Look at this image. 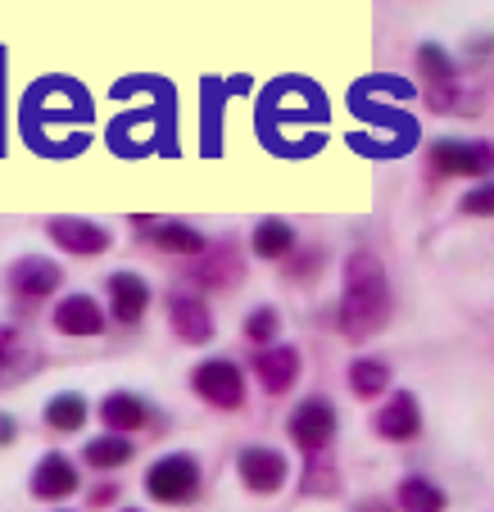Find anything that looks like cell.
Wrapping results in <instances>:
<instances>
[{
  "label": "cell",
  "mask_w": 494,
  "mask_h": 512,
  "mask_svg": "<svg viewBox=\"0 0 494 512\" xmlns=\"http://www.w3.org/2000/svg\"><path fill=\"white\" fill-rule=\"evenodd\" d=\"M336 322L349 345H363V340L381 336V327L390 322V281L377 254L354 250L345 259V286H340Z\"/></svg>",
  "instance_id": "1"
},
{
  "label": "cell",
  "mask_w": 494,
  "mask_h": 512,
  "mask_svg": "<svg viewBox=\"0 0 494 512\" xmlns=\"http://www.w3.org/2000/svg\"><path fill=\"white\" fill-rule=\"evenodd\" d=\"M191 390H195V399H204L218 413H241L245 408V372L227 354L200 358L191 368Z\"/></svg>",
  "instance_id": "2"
},
{
  "label": "cell",
  "mask_w": 494,
  "mask_h": 512,
  "mask_svg": "<svg viewBox=\"0 0 494 512\" xmlns=\"http://www.w3.org/2000/svg\"><path fill=\"white\" fill-rule=\"evenodd\" d=\"M200 485H204V472H200V458L195 454H164L141 476V490L155 503H168V508L191 503L195 494H200Z\"/></svg>",
  "instance_id": "3"
},
{
  "label": "cell",
  "mask_w": 494,
  "mask_h": 512,
  "mask_svg": "<svg viewBox=\"0 0 494 512\" xmlns=\"http://www.w3.org/2000/svg\"><path fill=\"white\" fill-rule=\"evenodd\" d=\"M427 164H431L436 177H472V182H490L494 177V141L440 136V141H431Z\"/></svg>",
  "instance_id": "4"
},
{
  "label": "cell",
  "mask_w": 494,
  "mask_h": 512,
  "mask_svg": "<svg viewBox=\"0 0 494 512\" xmlns=\"http://www.w3.org/2000/svg\"><path fill=\"white\" fill-rule=\"evenodd\" d=\"M286 435H291V445L300 449L304 458H322L331 445V435H336V404L327 395H309L291 408L286 417Z\"/></svg>",
  "instance_id": "5"
},
{
  "label": "cell",
  "mask_w": 494,
  "mask_h": 512,
  "mask_svg": "<svg viewBox=\"0 0 494 512\" xmlns=\"http://www.w3.org/2000/svg\"><path fill=\"white\" fill-rule=\"evenodd\" d=\"M236 481H241L250 494L272 499V494H281L286 481H291V458L281 454V449H268V445H245L241 454H236Z\"/></svg>",
  "instance_id": "6"
},
{
  "label": "cell",
  "mask_w": 494,
  "mask_h": 512,
  "mask_svg": "<svg viewBox=\"0 0 494 512\" xmlns=\"http://www.w3.org/2000/svg\"><path fill=\"white\" fill-rule=\"evenodd\" d=\"M46 236L59 245L64 254H78V259H100V254L114 250V232L96 218H68V213H55L46 218Z\"/></svg>",
  "instance_id": "7"
},
{
  "label": "cell",
  "mask_w": 494,
  "mask_h": 512,
  "mask_svg": "<svg viewBox=\"0 0 494 512\" xmlns=\"http://www.w3.org/2000/svg\"><path fill=\"white\" fill-rule=\"evenodd\" d=\"M241 272H245V263H241V250H236L232 236L209 241L200 259L186 263V281H195L200 290H227L241 281Z\"/></svg>",
  "instance_id": "8"
},
{
  "label": "cell",
  "mask_w": 494,
  "mask_h": 512,
  "mask_svg": "<svg viewBox=\"0 0 494 512\" xmlns=\"http://www.w3.org/2000/svg\"><path fill=\"white\" fill-rule=\"evenodd\" d=\"M5 286H10L14 300L37 304V300H50V295L64 286V268H59L55 259H41V254H23V259L10 263Z\"/></svg>",
  "instance_id": "9"
},
{
  "label": "cell",
  "mask_w": 494,
  "mask_h": 512,
  "mask_svg": "<svg viewBox=\"0 0 494 512\" xmlns=\"http://www.w3.org/2000/svg\"><path fill=\"white\" fill-rule=\"evenodd\" d=\"M168 322L182 345H209L214 340V313L200 290H173L168 295Z\"/></svg>",
  "instance_id": "10"
},
{
  "label": "cell",
  "mask_w": 494,
  "mask_h": 512,
  "mask_svg": "<svg viewBox=\"0 0 494 512\" xmlns=\"http://www.w3.org/2000/svg\"><path fill=\"white\" fill-rule=\"evenodd\" d=\"M136 227H141V241H150L155 250L173 254V259H200L204 254V236L195 232L191 223H182V218H136Z\"/></svg>",
  "instance_id": "11"
},
{
  "label": "cell",
  "mask_w": 494,
  "mask_h": 512,
  "mask_svg": "<svg viewBox=\"0 0 494 512\" xmlns=\"http://www.w3.org/2000/svg\"><path fill=\"white\" fill-rule=\"evenodd\" d=\"M105 295H109V313H114L118 327H136L150 313V281L141 272H109Z\"/></svg>",
  "instance_id": "12"
},
{
  "label": "cell",
  "mask_w": 494,
  "mask_h": 512,
  "mask_svg": "<svg viewBox=\"0 0 494 512\" xmlns=\"http://www.w3.org/2000/svg\"><path fill=\"white\" fill-rule=\"evenodd\" d=\"M96 417L109 426V435H132L155 422V404H150L146 395H136V390H109V395L100 399Z\"/></svg>",
  "instance_id": "13"
},
{
  "label": "cell",
  "mask_w": 494,
  "mask_h": 512,
  "mask_svg": "<svg viewBox=\"0 0 494 512\" xmlns=\"http://www.w3.org/2000/svg\"><path fill=\"white\" fill-rule=\"evenodd\" d=\"M250 372L259 377L263 395H286L300 381V349L295 345H272V349H254Z\"/></svg>",
  "instance_id": "14"
},
{
  "label": "cell",
  "mask_w": 494,
  "mask_h": 512,
  "mask_svg": "<svg viewBox=\"0 0 494 512\" xmlns=\"http://www.w3.org/2000/svg\"><path fill=\"white\" fill-rule=\"evenodd\" d=\"M82 485L78 476V463L64 454H46L37 467H32V481H28V494L41 503H59V499H73Z\"/></svg>",
  "instance_id": "15"
},
{
  "label": "cell",
  "mask_w": 494,
  "mask_h": 512,
  "mask_svg": "<svg viewBox=\"0 0 494 512\" xmlns=\"http://www.w3.org/2000/svg\"><path fill=\"white\" fill-rule=\"evenodd\" d=\"M50 322H55L59 336L91 340V336L105 331V309H100V300H91V295H82V290H73V295H64V300L55 304Z\"/></svg>",
  "instance_id": "16"
},
{
  "label": "cell",
  "mask_w": 494,
  "mask_h": 512,
  "mask_svg": "<svg viewBox=\"0 0 494 512\" xmlns=\"http://www.w3.org/2000/svg\"><path fill=\"white\" fill-rule=\"evenodd\" d=\"M372 426H377L381 440H395V445L417 440V431H422V404H417V395L413 390H395V395L377 408Z\"/></svg>",
  "instance_id": "17"
},
{
  "label": "cell",
  "mask_w": 494,
  "mask_h": 512,
  "mask_svg": "<svg viewBox=\"0 0 494 512\" xmlns=\"http://www.w3.org/2000/svg\"><path fill=\"white\" fill-rule=\"evenodd\" d=\"M250 245L259 259L268 263H281V259H291L295 250H300V236H295V227L286 223V218H259L250 232Z\"/></svg>",
  "instance_id": "18"
},
{
  "label": "cell",
  "mask_w": 494,
  "mask_h": 512,
  "mask_svg": "<svg viewBox=\"0 0 494 512\" xmlns=\"http://www.w3.org/2000/svg\"><path fill=\"white\" fill-rule=\"evenodd\" d=\"M449 494L427 476H404L395 485V512H445Z\"/></svg>",
  "instance_id": "19"
},
{
  "label": "cell",
  "mask_w": 494,
  "mask_h": 512,
  "mask_svg": "<svg viewBox=\"0 0 494 512\" xmlns=\"http://www.w3.org/2000/svg\"><path fill=\"white\" fill-rule=\"evenodd\" d=\"M136 458V445L132 435H96V440H87V449H82V463L96 467V472H118V467H127Z\"/></svg>",
  "instance_id": "20"
},
{
  "label": "cell",
  "mask_w": 494,
  "mask_h": 512,
  "mask_svg": "<svg viewBox=\"0 0 494 512\" xmlns=\"http://www.w3.org/2000/svg\"><path fill=\"white\" fill-rule=\"evenodd\" d=\"M87 417H91V404L78 395V390H59V395H50V404H46V426L50 431H59V435L82 431Z\"/></svg>",
  "instance_id": "21"
},
{
  "label": "cell",
  "mask_w": 494,
  "mask_h": 512,
  "mask_svg": "<svg viewBox=\"0 0 494 512\" xmlns=\"http://www.w3.org/2000/svg\"><path fill=\"white\" fill-rule=\"evenodd\" d=\"M390 386V363L386 358H354L349 363V390L354 399H377Z\"/></svg>",
  "instance_id": "22"
},
{
  "label": "cell",
  "mask_w": 494,
  "mask_h": 512,
  "mask_svg": "<svg viewBox=\"0 0 494 512\" xmlns=\"http://www.w3.org/2000/svg\"><path fill=\"white\" fill-rule=\"evenodd\" d=\"M417 73H422V78L431 82V91L454 87V78H458V68H454V59H449V50H445V46H436V41L417 46Z\"/></svg>",
  "instance_id": "23"
},
{
  "label": "cell",
  "mask_w": 494,
  "mask_h": 512,
  "mask_svg": "<svg viewBox=\"0 0 494 512\" xmlns=\"http://www.w3.org/2000/svg\"><path fill=\"white\" fill-rule=\"evenodd\" d=\"M300 494H309V499H336L340 494L336 463H327V458H309V463H304V476H300Z\"/></svg>",
  "instance_id": "24"
},
{
  "label": "cell",
  "mask_w": 494,
  "mask_h": 512,
  "mask_svg": "<svg viewBox=\"0 0 494 512\" xmlns=\"http://www.w3.org/2000/svg\"><path fill=\"white\" fill-rule=\"evenodd\" d=\"M241 336L250 340L254 349H272V340L281 336V313L272 309V304H259V309H250V313H245Z\"/></svg>",
  "instance_id": "25"
},
{
  "label": "cell",
  "mask_w": 494,
  "mask_h": 512,
  "mask_svg": "<svg viewBox=\"0 0 494 512\" xmlns=\"http://www.w3.org/2000/svg\"><path fill=\"white\" fill-rule=\"evenodd\" d=\"M458 209L472 213V218H494V177H490V182H476L472 191H463Z\"/></svg>",
  "instance_id": "26"
},
{
  "label": "cell",
  "mask_w": 494,
  "mask_h": 512,
  "mask_svg": "<svg viewBox=\"0 0 494 512\" xmlns=\"http://www.w3.org/2000/svg\"><path fill=\"white\" fill-rule=\"evenodd\" d=\"M322 263H327V254L322 250H304L300 259H295V268H286V277L291 281H313L322 272Z\"/></svg>",
  "instance_id": "27"
},
{
  "label": "cell",
  "mask_w": 494,
  "mask_h": 512,
  "mask_svg": "<svg viewBox=\"0 0 494 512\" xmlns=\"http://www.w3.org/2000/svg\"><path fill=\"white\" fill-rule=\"evenodd\" d=\"M14 354H19V331H14V327H0V368H10Z\"/></svg>",
  "instance_id": "28"
},
{
  "label": "cell",
  "mask_w": 494,
  "mask_h": 512,
  "mask_svg": "<svg viewBox=\"0 0 494 512\" xmlns=\"http://www.w3.org/2000/svg\"><path fill=\"white\" fill-rule=\"evenodd\" d=\"M87 503H91V508H109V503H118V481L96 485V490L87 494Z\"/></svg>",
  "instance_id": "29"
},
{
  "label": "cell",
  "mask_w": 494,
  "mask_h": 512,
  "mask_svg": "<svg viewBox=\"0 0 494 512\" xmlns=\"http://www.w3.org/2000/svg\"><path fill=\"white\" fill-rule=\"evenodd\" d=\"M14 440H19V422H14V417L0 408V449H10Z\"/></svg>",
  "instance_id": "30"
},
{
  "label": "cell",
  "mask_w": 494,
  "mask_h": 512,
  "mask_svg": "<svg viewBox=\"0 0 494 512\" xmlns=\"http://www.w3.org/2000/svg\"><path fill=\"white\" fill-rule=\"evenodd\" d=\"M349 512H395V503H390V499H377V494H368V499H359Z\"/></svg>",
  "instance_id": "31"
},
{
  "label": "cell",
  "mask_w": 494,
  "mask_h": 512,
  "mask_svg": "<svg viewBox=\"0 0 494 512\" xmlns=\"http://www.w3.org/2000/svg\"><path fill=\"white\" fill-rule=\"evenodd\" d=\"M118 512H141V508H118Z\"/></svg>",
  "instance_id": "32"
},
{
  "label": "cell",
  "mask_w": 494,
  "mask_h": 512,
  "mask_svg": "<svg viewBox=\"0 0 494 512\" xmlns=\"http://www.w3.org/2000/svg\"><path fill=\"white\" fill-rule=\"evenodd\" d=\"M59 512H68V508H59Z\"/></svg>",
  "instance_id": "33"
}]
</instances>
